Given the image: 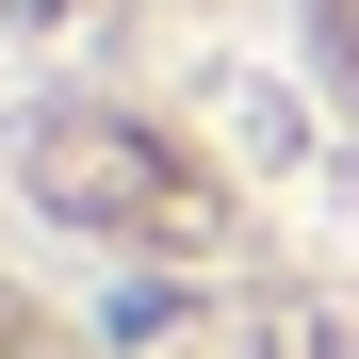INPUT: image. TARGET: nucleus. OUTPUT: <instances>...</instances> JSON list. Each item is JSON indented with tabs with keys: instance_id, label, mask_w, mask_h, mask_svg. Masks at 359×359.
I'll return each mask as SVG.
<instances>
[{
	"instance_id": "obj_1",
	"label": "nucleus",
	"mask_w": 359,
	"mask_h": 359,
	"mask_svg": "<svg viewBox=\"0 0 359 359\" xmlns=\"http://www.w3.org/2000/svg\"><path fill=\"white\" fill-rule=\"evenodd\" d=\"M0 359H82V343L49 327V311H17V294H0Z\"/></svg>"
},
{
	"instance_id": "obj_2",
	"label": "nucleus",
	"mask_w": 359,
	"mask_h": 359,
	"mask_svg": "<svg viewBox=\"0 0 359 359\" xmlns=\"http://www.w3.org/2000/svg\"><path fill=\"white\" fill-rule=\"evenodd\" d=\"M311 33H327V82L359 98V0H311Z\"/></svg>"
}]
</instances>
